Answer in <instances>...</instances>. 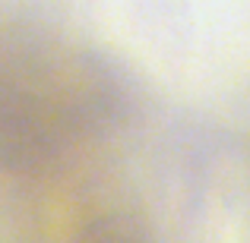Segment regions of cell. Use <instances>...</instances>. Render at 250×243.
<instances>
[{
  "label": "cell",
  "mask_w": 250,
  "mask_h": 243,
  "mask_svg": "<svg viewBox=\"0 0 250 243\" xmlns=\"http://www.w3.org/2000/svg\"><path fill=\"white\" fill-rule=\"evenodd\" d=\"M83 123L67 89L44 92L0 73V170L48 177L67 158Z\"/></svg>",
  "instance_id": "6da1fadb"
},
{
  "label": "cell",
  "mask_w": 250,
  "mask_h": 243,
  "mask_svg": "<svg viewBox=\"0 0 250 243\" xmlns=\"http://www.w3.org/2000/svg\"><path fill=\"white\" fill-rule=\"evenodd\" d=\"M73 243H159L146 218L133 212H108L95 215L80 227Z\"/></svg>",
  "instance_id": "7a4b0ae2"
}]
</instances>
